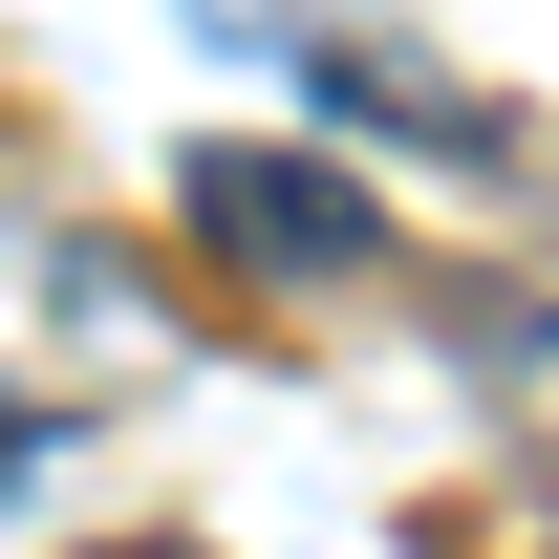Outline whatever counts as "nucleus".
Here are the masks:
<instances>
[{
    "label": "nucleus",
    "mask_w": 559,
    "mask_h": 559,
    "mask_svg": "<svg viewBox=\"0 0 559 559\" xmlns=\"http://www.w3.org/2000/svg\"><path fill=\"white\" fill-rule=\"evenodd\" d=\"M194 215L237 237V259H280V280H366L388 259V215H366L345 173H280V151H237V130L194 151Z\"/></svg>",
    "instance_id": "1"
},
{
    "label": "nucleus",
    "mask_w": 559,
    "mask_h": 559,
    "mask_svg": "<svg viewBox=\"0 0 559 559\" xmlns=\"http://www.w3.org/2000/svg\"><path fill=\"white\" fill-rule=\"evenodd\" d=\"M0 452H44V409H22V388H0Z\"/></svg>",
    "instance_id": "2"
}]
</instances>
